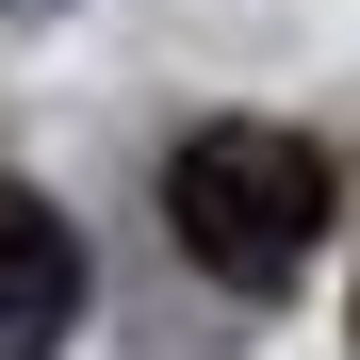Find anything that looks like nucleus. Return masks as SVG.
Returning a JSON list of instances; mask_svg holds the SVG:
<instances>
[{
	"label": "nucleus",
	"mask_w": 360,
	"mask_h": 360,
	"mask_svg": "<svg viewBox=\"0 0 360 360\" xmlns=\"http://www.w3.org/2000/svg\"><path fill=\"white\" fill-rule=\"evenodd\" d=\"M164 229H180V262H197V278H229V295H295L311 246H328V148L278 131V115H213V131L164 164Z\"/></svg>",
	"instance_id": "obj_1"
},
{
	"label": "nucleus",
	"mask_w": 360,
	"mask_h": 360,
	"mask_svg": "<svg viewBox=\"0 0 360 360\" xmlns=\"http://www.w3.org/2000/svg\"><path fill=\"white\" fill-rule=\"evenodd\" d=\"M66 328H82V229L0 180V360H49Z\"/></svg>",
	"instance_id": "obj_2"
}]
</instances>
